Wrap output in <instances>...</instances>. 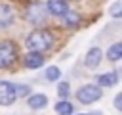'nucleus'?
Instances as JSON below:
<instances>
[{"label":"nucleus","mask_w":122,"mask_h":115,"mask_svg":"<svg viewBox=\"0 0 122 115\" xmlns=\"http://www.w3.org/2000/svg\"><path fill=\"white\" fill-rule=\"evenodd\" d=\"M17 100V92H15V84L8 82V80H0V105H11Z\"/></svg>","instance_id":"5"},{"label":"nucleus","mask_w":122,"mask_h":115,"mask_svg":"<svg viewBox=\"0 0 122 115\" xmlns=\"http://www.w3.org/2000/svg\"><path fill=\"white\" fill-rule=\"evenodd\" d=\"M55 111H57L59 115H71V113H72V104L67 102V100H61V102L55 105Z\"/></svg>","instance_id":"14"},{"label":"nucleus","mask_w":122,"mask_h":115,"mask_svg":"<svg viewBox=\"0 0 122 115\" xmlns=\"http://www.w3.org/2000/svg\"><path fill=\"white\" fill-rule=\"evenodd\" d=\"M111 15H112V17H122V10H120V12H111Z\"/></svg>","instance_id":"19"},{"label":"nucleus","mask_w":122,"mask_h":115,"mask_svg":"<svg viewBox=\"0 0 122 115\" xmlns=\"http://www.w3.org/2000/svg\"><path fill=\"white\" fill-rule=\"evenodd\" d=\"M23 61H25L27 67L36 69V67H42V63H44V56H42V52H29V54L25 56Z\"/></svg>","instance_id":"9"},{"label":"nucleus","mask_w":122,"mask_h":115,"mask_svg":"<svg viewBox=\"0 0 122 115\" xmlns=\"http://www.w3.org/2000/svg\"><path fill=\"white\" fill-rule=\"evenodd\" d=\"M15 19V12L10 4H0V29H6L13 23Z\"/></svg>","instance_id":"6"},{"label":"nucleus","mask_w":122,"mask_h":115,"mask_svg":"<svg viewBox=\"0 0 122 115\" xmlns=\"http://www.w3.org/2000/svg\"><path fill=\"white\" fill-rule=\"evenodd\" d=\"M69 92H71V90H69V84H67V82H61V84L57 86V94H59L61 100H65V98L69 96Z\"/></svg>","instance_id":"16"},{"label":"nucleus","mask_w":122,"mask_h":115,"mask_svg":"<svg viewBox=\"0 0 122 115\" xmlns=\"http://www.w3.org/2000/svg\"><path fill=\"white\" fill-rule=\"evenodd\" d=\"M101 59H103V52H101L99 48H92V50H88L84 63H86V67H90V69H95V67L101 63Z\"/></svg>","instance_id":"8"},{"label":"nucleus","mask_w":122,"mask_h":115,"mask_svg":"<svg viewBox=\"0 0 122 115\" xmlns=\"http://www.w3.org/2000/svg\"><path fill=\"white\" fill-rule=\"evenodd\" d=\"M107 58H109L111 61H118V59L122 58V42L112 44V46L107 50Z\"/></svg>","instance_id":"13"},{"label":"nucleus","mask_w":122,"mask_h":115,"mask_svg":"<svg viewBox=\"0 0 122 115\" xmlns=\"http://www.w3.org/2000/svg\"><path fill=\"white\" fill-rule=\"evenodd\" d=\"M63 21H65L67 27H76V25L80 23V15H78L76 12H72V10H67L65 15H63Z\"/></svg>","instance_id":"12"},{"label":"nucleus","mask_w":122,"mask_h":115,"mask_svg":"<svg viewBox=\"0 0 122 115\" xmlns=\"http://www.w3.org/2000/svg\"><path fill=\"white\" fill-rule=\"evenodd\" d=\"M46 8H48V12L51 15H61L63 17L65 12L69 10V4H67V0H48Z\"/></svg>","instance_id":"7"},{"label":"nucleus","mask_w":122,"mask_h":115,"mask_svg":"<svg viewBox=\"0 0 122 115\" xmlns=\"http://www.w3.org/2000/svg\"><path fill=\"white\" fill-rule=\"evenodd\" d=\"M15 92H17V98H19V96H27V94H29V86H25V84H15Z\"/></svg>","instance_id":"17"},{"label":"nucleus","mask_w":122,"mask_h":115,"mask_svg":"<svg viewBox=\"0 0 122 115\" xmlns=\"http://www.w3.org/2000/svg\"><path fill=\"white\" fill-rule=\"evenodd\" d=\"M25 46L30 52H46V50H50L53 46V34L50 31H46V29H36L27 36Z\"/></svg>","instance_id":"1"},{"label":"nucleus","mask_w":122,"mask_h":115,"mask_svg":"<svg viewBox=\"0 0 122 115\" xmlns=\"http://www.w3.org/2000/svg\"><path fill=\"white\" fill-rule=\"evenodd\" d=\"M97 82H99V86H114V84L118 82V75H116V73L99 75V77H97Z\"/></svg>","instance_id":"11"},{"label":"nucleus","mask_w":122,"mask_h":115,"mask_svg":"<svg viewBox=\"0 0 122 115\" xmlns=\"http://www.w3.org/2000/svg\"><path fill=\"white\" fill-rule=\"evenodd\" d=\"M76 98H78V102H82V104H93V102H97V100L101 98V88L95 86V84H84V86L76 92Z\"/></svg>","instance_id":"4"},{"label":"nucleus","mask_w":122,"mask_h":115,"mask_svg":"<svg viewBox=\"0 0 122 115\" xmlns=\"http://www.w3.org/2000/svg\"><path fill=\"white\" fill-rule=\"evenodd\" d=\"M46 10H48V8H46L42 2H32V4L29 6V10H27V21H30V23L36 25V27L44 25L46 15H48Z\"/></svg>","instance_id":"2"},{"label":"nucleus","mask_w":122,"mask_h":115,"mask_svg":"<svg viewBox=\"0 0 122 115\" xmlns=\"http://www.w3.org/2000/svg\"><path fill=\"white\" fill-rule=\"evenodd\" d=\"M78 115H86V113H78Z\"/></svg>","instance_id":"20"},{"label":"nucleus","mask_w":122,"mask_h":115,"mask_svg":"<svg viewBox=\"0 0 122 115\" xmlns=\"http://www.w3.org/2000/svg\"><path fill=\"white\" fill-rule=\"evenodd\" d=\"M48 105V96L46 94H32L29 98V107L30 109H44Z\"/></svg>","instance_id":"10"},{"label":"nucleus","mask_w":122,"mask_h":115,"mask_svg":"<svg viewBox=\"0 0 122 115\" xmlns=\"http://www.w3.org/2000/svg\"><path fill=\"white\" fill-rule=\"evenodd\" d=\"M17 58V46L10 40H4L0 42V69L11 65Z\"/></svg>","instance_id":"3"},{"label":"nucleus","mask_w":122,"mask_h":115,"mask_svg":"<svg viewBox=\"0 0 122 115\" xmlns=\"http://www.w3.org/2000/svg\"><path fill=\"white\" fill-rule=\"evenodd\" d=\"M44 75H46L48 80H57V79L61 77V71H59L55 65H50V67H46V73H44Z\"/></svg>","instance_id":"15"},{"label":"nucleus","mask_w":122,"mask_h":115,"mask_svg":"<svg viewBox=\"0 0 122 115\" xmlns=\"http://www.w3.org/2000/svg\"><path fill=\"white\" fill-rule=\"evenodd\" d=\"M114 107H116L118 111H122V92L116 94V98H114Z\"/></svg>","instance_id":"18"}]
</instances>
